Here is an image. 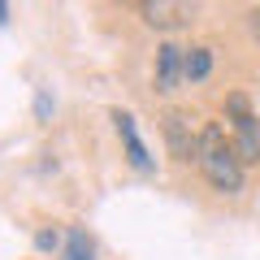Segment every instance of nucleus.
Instances as JSON below:
<instances>
[{"instance_id": "obj_1", "label": "nucleus", "mask_w": 260, "mask_h": 260, "mask_svg": "<svg viewBox=\"0 0 260 260\" xmlns=\"http://www.w3.org/2000/svg\"><path fill=\"white\" fill-rule=\"evenodd\" d=\"M195 165H200V174H204L217 191H225V195H239L243 191V160H239L234 143L225 139V130L217 126V121H208V126L200 130Z\"/></svg>"}, {"instance_id": "obj_2", "label": "nucleus", "mask_w": 260, "mask_h": 260, "mask_svg": "<svg viewBox=\"0 0 260 260\" xmlns=\"http://www.w3.org/2000/svg\"><path fill=\"white\" fill-rule=\"evenodd\" d=\"M234 117V152H239L243 165H260V117L247 109V95H230L225 100Z\"/></svg>"}, {"instance_id": "obj_3", "label": "nucleus", "mask_w": 260, "mask_h": 260, "mask_svg": "<svg viewBox=\"0 0 260 260\" xmlns=\"http://www.w3.org/2000/svg\"><path fill=\"white\" fill-rule=\"evenodd\" d=\"M139 13L152 30H165L169 35V30H182L195 22L200 0H139Z\"/></svg>"}, {"instance_id": "obj_4", "label": "nucleus", "mask_w": 260, "mask_h": 260, "mask_svg": "<svg viewBox=\"0 0 260 260\" xmlns=\"http://www.w3.org/2000/svg\"><path fill=\"white\" fill-rule=\"evenodd\" d=\"M160 130H165V143H169V156H178V160H191L195 152H200V135L191 130V117L186 113H165L160 117Z\"/></svg>"}, {"instance_id": "obj_5", "label": "nucleus", "mask_w": 260, "mask_h": 260, "mask_svg": "<svg viewBox=\"0 0 260 260\" xmlns=\"http://www.w3.org/2000/svg\"><path fill=\"white\" fill-rule=\"evenodd\" d=\"M113 126H117V135H121V148H126V160L135 169H143L148 174L152 169V156H148V148H143V139H139V126H135V117L130 113H113Z\"/></svg>"}, {"instance_id": "obj_6", "label": "nucleus", "mask_w": 260, "mask_h": 260, "mask_svg": "<svg viewBox=\"0 0 260 260\" xmlns=\"http://www.w3.org/2000/svg\"><path fill=\"white\" fill-rule=\"evenodd\" d=\"M182 61H186V52L178 44H160L156 48V91H174L178 78H186L182 74Z\"/></svg>"}, {"instance_id": "obj_7", "label": "nucleus", "mask_w": 260, "mask_h": 260, "mask_svg": "<svg viewBox=\"0 0 260 260\" xmlns=\"http://www.w3.org/2000/svg\"><path fill=\"white\" fill-rule=\"evenodd\" d=\"M182 74H186V83H200V78H208V74H213V48H186Z\"/></svg>"}, {"instance_id": "obj_8", "label": "nucleus", "mask_w": 260, "mask_h": 260, "mask_svg": "<svg viewBox=\"0 0 260 260\" xmlns=\"http://www.w3.org/2000/svg\"><path fill=\"white\" fill-rule=\"evenodd\" d=\"M61 260H95V243L87 239V230H70V239H65V251Z\"/></svg>"}, {"instance_id": "obj_9", "label": "nucleus", "mask_w": 260, "mask_h": 260, "mask_svg": "<svg viewBox=\"0 0 260 260\" xmlns=\"http://www.w3.org/2000/svg\"><path fill=\"white\" fill-rule=\"evenodd\" d=\"M56 243H61V234H56V230H39L35 234V247L39 251H56Z\"/></svg>"}, {"instance_id": "obj_10", "label": "nucleus", "mask_w": 260, "mask_h": 260, "mask_svg": "<svg viewBox=\"0 0 260 260\" xmlns=\"http://www.w3.org/2000/svg\"><path fill=\"white\" fill-rule=\"evenodd\" d=\"M35 113H39V117H44V121H48V117H52V100H48V95H44V91H39V95H35Z\"/></svg>"}, {"instance_id": "obj_11", "label": "nucleus", "mask_w": 260, "mask_h": 260, "mask_svg": "<svg viewBox=\"0 0 260 260\" xmlns=\"http://www.w3.org/2000/svg\"><path fill=\"white\" fill-rule=\"evenodd\" d=\"M9 22V0H0V26Z\"/></svg>"}, {"instance_id": "obj_12", "label": "nucleus", "mask_w": 260, "mask_h": 260, "mask_svg": "<svg viewBox=\"0 0 260 260\" xmlns=\"http://www.w3.org/2000/svg\"><path fill=\"white\" fill-rule=\"evenodd\" d=\"M251 30H256V39H260V9L251 13Z\"/></svg>"}]
</instances>
